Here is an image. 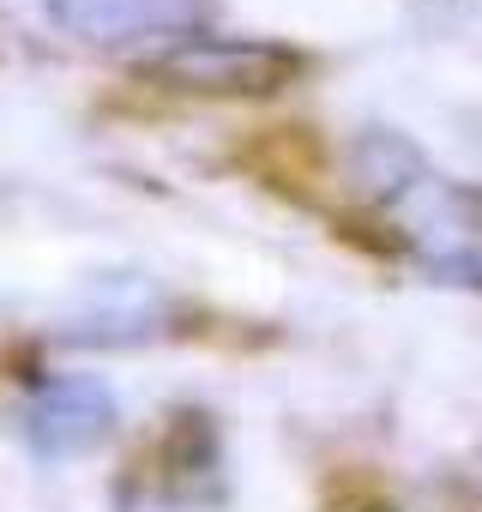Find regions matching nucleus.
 Instances as JSON below:
<instances>
[{
  "label": "nucleus",
  "mask_w": 482,
  "mask_h": 512,
  "mask_svg": "<svg viewBox=\"0 0 482 512\" xmlns=\"http://www.w3.org/2000/svg\"><path fill=\"white\" fill-rule=\"evenodd\" d=\"M356 163L392 247H404L446 284H482V193L428 169L392 133H368Z\"/></svg>",
  "instance_id": "nucleus-1"
},
{
  "label": "nucleus",
  "mask_w": 482,
  "mask_h": 512,
  "mask_svg": "<svg viewBox=\"0 0 482 512\" xmlns=\"http://www.w3.org/2000/svg\"><path fill=\"white\" fill-rule=\"evenodd\" d=\"M145 73L193 97H272L302 73V55L278 43H241V37H181Z\"/></svg>",
  "instance_id": "nucleus-2"
},
{
  "label": "nucleus",
  "mask_w": 482,
  "mask_h": 512,
  "mask_svg": "<svg viewBox=\"0 0 482 512\" xmlns=\"http://www.w3.org/2000/svg\"><path fill=\"white\" fill-rule=\"evenodd\" d=\"M205 7L211 0H55L61 25L91 43H139V37L181 43L193 37Z\"/></svg>",
  "instance_id": "nucleus-3"
},
{
  "label": "nucleus",
  "mask_w": 482,
  "mask_h": 512,
  "mask_svg": "<svg viewBox=\"0 0 482 512\" xmlns=\"http://www.w3.org/2000/svg\"><path fill=\"white\" fill-rule=\"evenodd\" d=\"M109 422H115V404H109L103 386H91V380H55V386L37 392L25 428H31L37 452L67 458V452H91L109 434Z\"/></svg>",
  "instance_id": "nucleus-4"
}]
</instances>
